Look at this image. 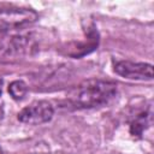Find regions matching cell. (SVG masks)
<instances>
[{"instance_id":"3","label":"cell","mask_w":154,"mask_h":154,"mask_svg":"<svg viewBox=\"0 0 154 154\" xmlns=\"http://www.w3.org/2000/svg\"><path fill=\"white\" fill-rule=\"evenodd\" d=\"M53 112V107L48 101H35L18 113V119L25 124L38 125L51 120Z\"/></svg>"},{"instance_id":"5","label":"cell","mask_w":154,"mask_h":154,"mask_svg":"<svg viewBox=\"0 0 154 154\" xmlns=\"http://www.w3.org/2000/svg\"><path fill=\"white\" fill-rule=\"evenodd\" d=\"M23 37H0V60L13 59L24 51L25 41Z\"/></svg>"},{"instance_id":"2","label":"cell","mask_w":154,"mask_h":154,"mask_svg":"<svg viewBox=\"0 0 154 154\" xmlns=\"http://www.w3.org/2000/svg\"><path fill=\"white\" fill-rule=\"evenodd\" d=\"M36 19L37 13L29 8H0V32L24 28L32 24Z\"/></svg>"},{"instance_id":"6","label":"cell","mask_w":154,"mask_h":154,"mask_svg":"<svg viewBox=\"0 0 154 154\" xmlns=\"http://www.w3.org/2000/svg\"><path fill=\"white\" fill-rule=\"evenodd\" d=\"M8 91L14 100H20L26 94V85L22 81H14L10 84Z\"/></svg>"},{"instance_id":"4","label":"cell","mask_w":154,"mask_h":154,"mask_svg":"<svg viewBox=\"0 0 154 154\" xmlns=\"http://www.w3.org/2000/svg\"><path fill=\"white\" fill-rule=\"evenodd\" d=\"M114 71L124 78H131V79L153 78V66L150 64H144V63L119 61L116 64Z\"/></svg>"},{"instance_id":"7","label":"cell","mask_w":154,"mask_h":154,"mask_svg":"<svg viewBox=\"0 0 154 154\" xmlns=\"http://www.w3.org/2000/svg\"><path fill=\"white\" fill-rule=\"evenodd\" d=\"M0 95H1V79H0Z\"/></svg>"},{"instance_id":"1","label":"cell","mask_w":154,"mask_h":154,"mask_svg":"<svg viewBox=\"0 0 154 154\" xmlns=\"http://www.w3.org/2000/svg\"><path fill=\"white\" fill-rule=\"evenodd\" d=\"M117 93V85L108 81H87L70 93V101L76 107H96L107 103Z\"/></svg>"}]
</instances>
